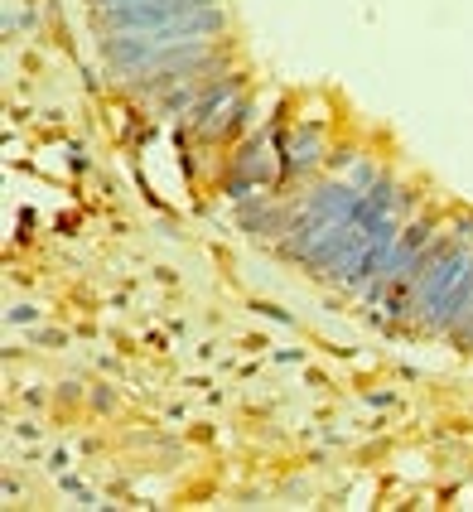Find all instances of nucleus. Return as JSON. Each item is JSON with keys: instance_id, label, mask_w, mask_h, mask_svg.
Masks as SVG:
<instances>
[{"instance_id": "obj_6", "label": "nucleus", "mask_w": 473, "mask_h": 512, "mask_svg": "<svg viewBox=\"0 0 473 512\" xmlns=\"http://www.w3.org/2000/svg\"><path fill=\"white\" fill-rule=\"evenodd\" d=\"M377 179H382V170H377L372 160H358V165H353V179H348V184H353L358 194H367V189H372Z\"/></svg>"}, {"instance_id": "obj_4", "label": "nucleus", "mask_w": 473, "mask_h": 512, "mask_svg": "<svg viewBox=\"0 0 473 512\" xmlns=\"http://www.w3.org/2000/svg\"><path fill=\"white\" fill-rule=\"evenodd\" d=\"M251 121H256V97H237L232 107L223 112V126H218V136H213V145H223V141H237V136H247L251 131Z\"/></svg>"}, {"instance_id": "obj_8", "label": "nucleus", "mask_w": 473, "mask_h": 512, "mask_svg": "<svg viewBox=\"0 0 473 512\" xmlns=\"http://www.w3.org/2000/svg\"><path fill=\"white\" fill-rule=\"evenodd\" d=\"M34 319H39L34 305H10V310H5V324H15V329H20V324H34Z\"/></svg>"}, {"instance_id": "obj_10", "label": "nucleus", "mask_w": 473, "mask_h": 512, "mask_svg": "<svg viewBox=\"0 0 473 512\" xmlns=\"http://www.w3.org/2000/svg\"><path fill=\"white\" fill-rule=\"evenodd\" d=\"M459 242H464V247L473 242V218H459Z\"/></svg>"}, {"instance_id": "obj_9", "label": "nucleus", "mask_w": 473, "mask_h": 512, "mask_svg": "<svg viewBox=\"0 0 473 512\" xmlns=\"http://www.w3.org/2000/svg\"><path fill=\"white\" fill-rule=\"evenodd\" d=\"M324 165H358V150H353V145H338V150L329 155V160H324Z\"/></svg>"}, {"instance_id": "obj_12", "label": "nucleus", "mask_w": 473, "mask_h": 512, "mask_svg": "<svg viewBox=\"0 0 473 512\" xmlns=\"http://www.w3.org/2000/svg\"><path fill=\"white\" fill-rule=\"evenodd\" d=\"M116 5H136V0H92V10H116Z\"/></svg>"}, {"instance_id": "obj_11", "label": "nucleus", "mask_w": 473, "mask_h": 512, "mask_svg": "<svg viewBox=\"0 0 473 512\" xmlns=\"http://www.w3.org/2000/svg\"><path fill=\"white\" fill-rule=\"evenodd\" d=\"M92 406L97 411H112V392H92Z\"/></svg>"}, {"instance_id": "obj_2", "label": "nucleus", "mask_w": 473, "mask_h": 512, "mask_svg": "<svg viewBox=\"0 0 473 512\" xmlns=\"http://www.w3.org/2000/svg\"><path fill=\"white\" fill-rule=\"evenodd\" d=\"M102 58H107V68L121 73V78H136L145 73L155 58H160V44L150 39V34H102Z\"/></svg>"}, {"instance_id": "obj_1", "label": "nucleus", "mask_w": 473, "mask_h": 512, "mask_svg": "<svg viewBox=\"0 0 473 512\" xmlns=\"http://www.w3.org/2000/svg\"><path fill=\"white\" fill-rule=\"evenodd\" d=\"M242 97V73H218L208 87H198V102L194 112H189V131H194L198 145H213V136H218V126H223V112Z\"/></svg>"}, {"instance_id": "obj_13", "label": "nucleus", "mask_w": 473, "mask_h": 512, "mask_svg": "<svg viewBox=\"0 0 473 512\" xmlns=\"http://www.w3.org/2000/svg\"><path fill=\"white\" fill-rule=\"evenodd\" d=\"M198 5H213V0H198Z\"/></svg>"}, {"instance_id": "obj_3", "label": "nucleus", "mask_w": 473, "mask_h": 512, "mask_svg": "<svg viewBox=\"0 0 473 512\" xmlns=\"http://www.w3.org/2000/svg\"><path fill=\"white\" fill-rule=\"evenodd\" d=\"M290 213L295 208H285V203H276L271 194H247V199L237 203V232H247V237H285V228H290Z\"/></svg>"}, {"instance_id": "obj_7", "label": "nucleus", "mask_w": 473, "mask_h": 512, "mask_svg": "<svg viewBox=\"0 0 473 512\" xmlns=\"http://www.w3.org/2000/svg\"><path fill=\"white\" fill-rule=\"evenodd\" d=\"M251 310H256V314H266V319H276V324H295V314H290V310H280V305H266V300H251Z\"/></svg>"}, {"instance_id": "obj_5", "label": "nucleus", "mask_w": 473, "mask_h": 512, "mask_svg": "<svg viewBox=\"0 0 473 512\" xmlns=\"http://www.w3.org/2000/svg\"><path fill=\"white\" fill-rule=\"evenodd\" d=\"M194 102H198V87L194 83H179V87H169V92H160V116H179V121H189V112H194Z\"/></svg>"}]
</instances>
